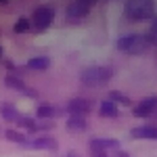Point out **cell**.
Instances as JSON below:
<instances>
[{
    "mask_svg": "<svg viewBox=\"0 0 157 157\" xmlns=\"http://www.w3.org/2000/svg\"><path fill=\"white\" fill-rule=\"evenodd\" d=\"M113 78V69L109 65H92V67H86L80 73V82L88 88H98V86H105Z\"/></svg>",
    "mask_w": 157,
    "mask_h": 157,
    "instance_id": "obj_2",
    "label": "cell"
},
{
    "mask_svg": "<svg viewBox=\"0 0 157 157\" xmlns=\"http://www.w3.org/2000/svg\"><path fill=\"white\" fill-rule=\"evenodd\" d=\"M50 65H52L50 57H32V59L25 63V67L32 69V71H46Z\"/></svg>",
    "mask_w": 157,
    "mask_h": 157,
    "instance_id": "obj_13",
    "label": "cell"
},
{
    "mask_svg": "<svg viewBox=\"0 0 157 157\" xmlns=\"http://www.w3.org/2000/svg\"><path fill=\"white\" fill-rule=\"evenodd\" d=\"M4 138L6 140H11V143H17V145H25V134L21 132V130H15V128H11V130H6L4 132Z\"/></svg>",
    "mask_w": 157,
    "mask_h": 157,
    "instance_id": "obj_17",
    "label": "cell"
},
{
    "mask_svg": "<svg viewBox=\"0 0 157 157\" xmlns=\"http://www.w3.org/2000/svg\"><path fill=\"white\" fill-rule=\"evenodd\" d=\"M4 84L9 86L11 90H17V92H23L25 88H27V84L23 82V78L17 75V73H6V75H4Z\"/></svg>",
    "mask_w": 157,
    "mask_h": 157,
    "instance_id": "obj_14",
    "label": "cell"
},
{
    "mask_svg": "<svg viewBox=\"0 0 157 157\" xmlns=\"http://www.w3.org/2000/svg\"><path fill=\"white\" fill-rule=\"evenodd\" d=\"M29 21H32V27H34L36 32H44V29H48L50 25L55 23V6H50V4H42V6L34 9L32 17H29Z\"/></svg>",
    "mask_w": 157,
    "mask_h": 157,
    "instance_id": "obj_4",
    "label": "cell"
},
{
    "mask_svg": "<svg viewBox=\"0 0 157 157\" xmlns=\"http://www.w3.org/2000/svg\"><path fill=\"white\" fill-rule=\"evenodd\" d=\"M90 155L94 153H101V151H115V149H121L120 140L117 138H90Z\"/></svg>",
    "mask_w": 157,
    "mask_h": 157,
    "instance_id": "obj_7",
    "label": "cell"
},
{
    "mask_svg": "<svg viewBox=\"0 0 157 157\" xmlns=\"http://www.w3.org/2000/svg\"><path fill=\"white\" fill-rule=\"evenodd\" d=\"M4 4H9V0H0V6H4Z\"/></svg>",
    "mask_w": 157,
    "mask_h": 157,
    "instance_id": "obj_28",
    "label": "cell"
},
{
    "mask_svg": "<svg viewBox=\"0 0 157 157\" xmlns=\"http://www.w3.org/2000/svg\"><path fill=\"white\" fill-rule=\"evenodd\" d=\"M0 115H2V120H6V121H17L21 117L13 103H0Z\"/></svg>",
    "mask_w": 157,
    "mask_h": 157,
    "instance_id": "obj_15",
    "label": "cell"
},
{
    "mask_svg": "<svg viewBox=\"0 0 157 157\" xmlns=\"http://www.w3.org/2000/svg\"><path fill=\"white\" fill-rule=\"evenodd\" d=\"M98 115L101 117H120L121 109L113 103V101H101V107H98Z\"/></svg>",
    "mask_w": 157,
    "mask_h": 157,
    "instance_id": "obj_12",
    "label": "cell"
},
{
    "mask_svg": "<svg viewBox=\"0 0 157 157\" xmlns=\"http://www.w3.org/2000/svg\"><path fill=\"white\" fill-rule=\"evenodd\" d=\"M115 48L121 52H128V55H145L151 48V44L145 34H126L115 40Z\"/></svg>",
    "mask_w": 157,
    "mask_h": 157,
    "instance_id": "obj_3",
    "label": "cell"
},
{
    "mask_svg": "<svg viewBox=\"0 0 157 157\" xmlns=\"http://www.w3.org/2000/svg\"><path fill=\"white\" fill-rule=\"evenodd\" d=\"M124 13L130 21H151L155 17V0H126Z\"/></svg>",
    "mask_w": 157,
    "mask_h": 157,
    "instance_id": "obj_1",
    "label": "cell"
},
{
    "mask_svg": "<svg viewBox=\"0 0 157 157\" xmlns=\"http://www.w3.org/2000/svg\"><path fill=\"white\" fill-rule=\"evenodd\" d=\"M88 13H90V6H88V4L80 2V0H71V2L67 4L65 17H67L69 21H80V19H84Z\"/></svg>",
    "mask_w": 157,
    "mask_h": 157,
    "instance_id": "obj_8",
    "label": "cell"
},
{
    "mask_svg": "<svg viewBox=\"0 0 157 157\" xmlns=\"http://www.w3.org/2000/svg\"><path fill=\"white\" fill-rule=\"evenodd\" d=\"M109 101H113L117 107H120V105H124V107H132L134 105L132 98H128L126 94H121V92H117V90H113V92L109 94Z\"/></svg>",
    "mask_w": 157,
    "mask_h": 157,
    "instance_id": "obj_18",
    "label": "cell"
},
{
    "mask_svg": "<svg viewBox=\"0 0 157 157\" xmlns=\"http://www.w3.org/2000/svg\"><path fill=\"white\" fill-rule=\"evenodd\" d=\"M132 138H140V140H157V124H145L130 130Z\"/></svg>",
    "mask_w": 157,
    "mask_h": 157,
    "instance_id": "obj_10",
    "label": "cell"
},
{
    "mask_svg": "<svg viewBox=\"0 0 157 157\" xmlns=\"http://www.w3.org/2000/svg\"><path fill=\"white\" fill-rule=\"evenodd\" d=\"M23 94L27 98H38V90H34V88H29V86H27V88L23 90Z\"/></svg>",
    "mask_w": 157,
    "mask_h": 157,
    "instance_id": "obj_22",
    "label": "cell"
},
{
    "mask_svg": "<svg viewBox=\"0 0 157 157\" xmlns=\"http://www.w3.org/2000/svg\"><path fill=\"white\" fill-rule=\"evenodd\" d=\"M92 157H109V155H107V151H101V153H94Z\"/></svg>",
    "mask_w": 157,
    "mask_h": 157,
    "instance_id": "obj_26",
    "label": "cell"
},
{
    "mask_svg": "<svg viewBox=\"0 0 157 157\" xmlns=\"http://www.w3.org/2000/svg\"><path fill=\"white\" fill-rule=\"evenodd\" d=\"M32 29V21L27 19V17H19L17 21H15V25H13V32L15 34H25V32H29Z\"/></svg>",
    "mask_w": 157,
    "mask_h": 157,
    "instance_id": "obj_19",
    "label": "cell"
},
{
    "mask_svg": "<svg viewBox=\"0 0 157 157\" xmlns=\"http://www.w3.org/2000/svg\"><path fill=\"white\" fill-rule=\"evenodd\" d=\"M113 157H132L128 151H124V149H115V153H113Z\"/></svg>",
    "mask_w": 157,
    "mask_h": 157,
    "instance_id": "obj_24",
    "label": "cell"
},
{
    "mask_svg": "<svg viewBox=\"0 0 157 157\" xmlns=\"http://www.w3.org/2000/svg\"><path fill=\"white\" fill-rule=\"evenodd\" d=\"M25 147L27 149H44V151H57L59 149V143H57V138H52V136H38L34 140H25Z\"/></svg>",
    "mask_w": 157,
    "mask_h": 157,
    "instance_id": "obj_9",
    "label": "cell"
},
{
    "mask_svg": "<svg viewBox=\"0 0 157 157\" xmlns=\"http://www.w3.org/2000/svg\"><path fill=\"white\" fill-rule=\"evenodd\" d=\"M147 40H149V44L151 46H157V15L151 19V25H149V29H147Z\"/></svg>",
    "mask_w": 157,
    "mask_h": 157,
    "instance_id": "obj_21",
    "label": "cell"
},
{
    "mask_svg": "<svg viewBox=\"0 0 157 157\" xmlns=\"http://www.w3.org/2000/svg\"><path fill=\"white\" fill-rule=\"evenodd\" d=\"M65 111L69 115H86L92 111V103L84 97H75V98H69L67 105H65Z\"/></svg>",
    "mask_w": 157,
    "mask_h": 157,
    "instance_id": "obj_6",
    "label": "cell"
},
{
    "mask_svg": "<svg viewBox=\"0 0 157 157\" xmlns=\"http://www.w3.org/2000/svg\"><path fill=\"white\" fill-rule=\"evenodd\" d=\"M63 157H80V153H78V151H67Z\"/></svg>",
    "mask_w": 157,
    "mask_h": 157,
    "instance_id": "obj_25",
    "label": "cell"
},
{
    "mask_svg": "<svg viewBox=\"0 0 157 157\" xmlns=\"http://www.w3.org/2000/svg\"><path fill=\"white\" fill-rule=\"evenodd\" d=\"M17 126H19V128H25V130H29V132H36V130H38L36 120L29 117V115H21V117L17 120Z\"/></svg>",
    "mask_w": 157,
    "mask_h": 157,
    "instance_id": "obj_20",
    "label": "cell"
},
{
    "mask_svg": "<svg viewBox=\"0 0 157 157\" xmlns=\"http://www.w3.org/2000/svg\"><path fill=\"white\" fill-rule=\"evenodd\" d=\"M155 113H157V97H147L132 107V115L140 117V120H147V117L151 120Z\"/></svg>",
    "mask_w": 157,
    "mask_h": 157,
    "instance_id": "obj_5",
    "label": "cell"
},
{
    "mask_svg": "<svg viewBox=\"0 0 157 157\" xmlns=\"http://www.w3.org/2000/svg\"><path fill=\"white\" fill-rule=\"evenodd\" d=\"M80 2H84V4H88V6H92V4H94L97 0H80Z\"/></svg>",
    "mask_w": 157,
    "mask_h": 157,
    "instance_id": "obj_27",
    "label": "cell"
},
{
    "mask_svg": "<svg viewBox=\"0 0 157 157\" xmlns=\"http://www.w3.org/2000/svg\"><path fill=\"white\" fill-rule=\"evenodd\" d=\"M57 115V107L50 103H40L36 109V117L38 120H52Z\"/></svg>",
    "mask_w": 157,
    "mask_h": 157,
    "instance_id": "obj_16",
    "label": "cell"
},
{
    "mask_svg": "<svg viewBox=\"0 0 157 157\" xmlns=\"http://www.w3.org/2000/svg\"><path fill=\"white\" fill-rule=\"evenodd\" d=\"M65 128L69 132H84L88 128V121H86V115H67V121H65Z\"/></svg>",
    "mask_w": 157,
    "mask_h": 157,
    "instance_id": "obj_11",
    "label": "cell"
},
{
    "mask_svg": "<svg viewBox=\"0 0 157 157\" xmlns=\"http://www.w3.org/2000/svg\"><path fill=\"white\" fill-rule=\"evenodd\" d=\"M55 124L52 121H46V124H38V130H52Z\"/></svg>",
    "mask_w": 157,
    "mask_h": 157,
    "instance_id": "obj_23",
    "label": "cell"
}]
</instances>
